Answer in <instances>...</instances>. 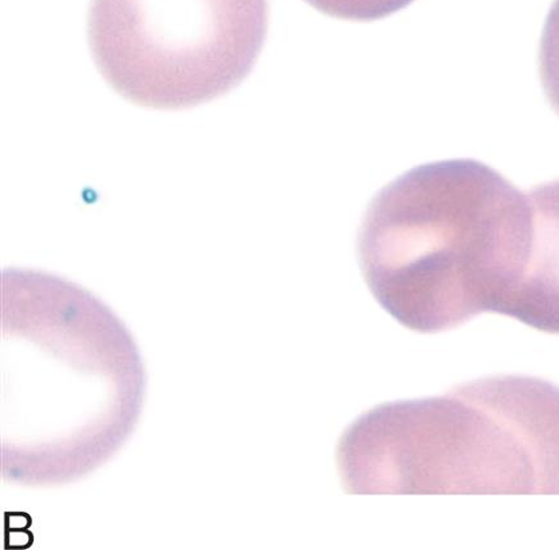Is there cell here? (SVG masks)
Wrapping results in <instances>:
<instances>
[{"label":"cell","mask_w":559,"mask_h":550,"mask_svg":"<svg viewBox=\"0 0 559 550\" xmlns=\"http://www.w3.org/2000/svg\"><path fill=\"white\" fill-rule=\"evenodd\" d=\"M539 70L544 92L551 108L559 116V0H555L551 4L544 24L539 48Z\"/></svg>","instance_id":"6"},{"label":"cell","mask_w":559,"mask_h":550,"mask_svg":"<svg viewBox=\"0 0 559 550\" xmlns=\"http://www.w3.org/2000/svg\"><path fill=\"white\" fill-rule=\"evenodd\" d=\"M532 238L528 196L475 159L412 168L372 198L358 232L371 295L419 334L503 314Z\"/></svg>","instance_id":"1"},{"label":"cell","mask_w":559,"mask_h":550,"mask_svg":"<svg viewBox=\"0 0 559 550\" xmlns=\"http://www.w3.org/2000/svg\"><path fill=\"white\" fill-rule=\"evenodd\" d=\"M349 494H559V386L495 376L358 417L336 450Z\"/></svg>","instance_id":"2"},{"label":"cell","mask_w":559,"mask_h":550,"mask_svg":"<svg viewBox=\"0 0 559 550\" xmlns=\"http://www.w3.org/2000/svg\"><path fill=\"white\" fill-rule=\"evenodd\" d=\"M330 17L372 22L392 16L415 2V0H305Z\"/></svg>","instance_id":"5"},{"label":"cell","mask_w":559,"mask_h":550,"mask_svg":"<svg viewBox=\"0 0 559 550\" xmlns=\"http://www.w3.org/2000/svg\"><path fill=\"white\" fill-rule=\"evenodd\" d=\"M269 0H91L87 40L122 98L180 111L224 97L254 69Z\"/></svg>","instance_id":"3"},{"label":"cell","mask_w":559,"mask_h":550,"mask_svg":"<svg viewBox=\"0 0 559 550\" xmlns=\"http://www.w3.org/2000/svg\"><path fill=\"white\" fill-rule=\"evenodd\" d=\"M532 238L524 268L503 314L559 335V180L530 190Z\"/></svg>","instance_id":"4"}]
</instances>
